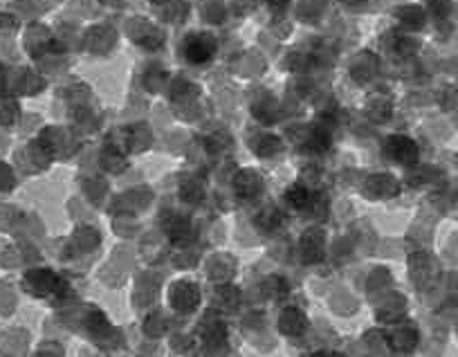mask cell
Listing matches in <instances>:
<instances>
[{"instance_id": "cell-1", "label": "cell", "mask_w": 458, "mask_h": 357, "mask_svg": "<svg viewBox=\"0 0 458 357\" xmlns=\"http://www.w3.org/2000/svg\"><path fill=\"white\" fill-rule=\"evenodd\" d=\"M216 41L207 34H194L184 41V54L191 63H205L214 57Z\"/></svg>"}]
</instances>
